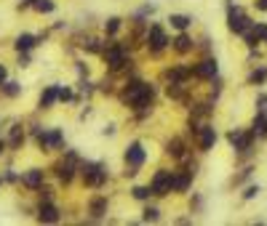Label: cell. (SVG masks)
Here are the masks:
<instances>
[{
  "label": "cell",
  "mask_w": 267,
  "mask_h": 226,
  "mask_svg": "<svg viewBox=\"0 0 267 226\" xmlns=\"http://www.w3.org/2000/svg\"><path fill=\"white\" fill-rule=\"evenodd\" d=\"M6 93H8V96H16V93H19V86H16V82H6Z\"/></svg>",
  "instance_id": "obj_28"
},
{
  "label": "cell",
  "mask_w": 267,
  "mask_h": 226,
  "mask_svg": "<svg viewBox=\"0 0 267 226\" xmlns=\"http://www.w3.org/2000/svg\"><path fill=\"white\" fill-rule=\"evenodd\" d=\"M126 165H129V176H134L139 168H142L144 165V149H142V144H139V141H134V144L126 149Z\"/></svg>",
  "instance_id": "obj_2"
},
{
  "label": "cell",
  "mask_w": 267,
  "mask_h": 226,
  "mask_svg": "<svg viewBox=\"0 0 267 226\" xmlns=\"http://www.w3.org/2000/svg\"><path fill=\"white\" fill-rule=\"evenodd\" d=\"M150 194H153V189H147V186H134V197H136V200H147Z\"/></svg>",
  "instance_id": "obj_23"
},
{
  "label": "cell",
  "mask_w": 267,
  "mask_h": 226,
  "mask_svg": "<svg viewBox=\"0 0 267 226\" xmlns=\"http://www.w3.org/2000/svg\"><path fill=\"white\" fill-rule=\"evenodd\" d=\"M32 45H35V38H32V35H19V38H16V48H19V51H30Z\"/></svg>",
  "instance_id": "obj_20"
},
{
  "label": "cell",
  "mask_w": 267,
  "mask_h": 226,
  "mask_svg": "<svg viewBox=\"0 0 267 226\" xmlns=\"http://www.w3.org/2000/svg\"><path fill=\"white\" fill-rule=\"evenodd\" d=\"M104 210H107V200H104V197H96L94 202H91V216H94V218H102Z\"/></svg>",
  "instance_id": "obj_14"
},
{
  "label": "cell",
  "mask_w": 267,
  "mask_h": 226,
  "mask_svg": "<svg viewBox=\"0 0 267 226\" xmlns=\"http://www.w3.org/2000/svg\"><path fill=\"white\" fill-rule=\"evenodd\" d=\"M144 221H158V210L155 208H147L144 210Z\"/></svg>",
  "instance_id": "obj_27"
},
{
  "label": "cell",
  "mask_w": 267,
  "mask_h": 226,
  "mask_svg": "<svg viewBox=\"0 0 267 226\" xmlns=\"http://www.w3.org/2000/svg\"><path fill=\"white\" fill-rule=\"evenodd\" d=\"M166 43H168V38H166L163 30H160L158 24L150 27V51H153V53H160V51L166 48Z\"/></svg>",
  "instance_id": "obj_5"
},
{
  "label": "cell",
  "mask_w": 267,
  "mask_h": 226,
  "mask_svg": "<svg viewBox=\"0 0 267 226\" xmlns=\"http://www.w3.org/2000/svg\"><path fill=\"white\" fill-rule=\"evenodd\" d=\"M25 184H27L30 189H38V186L43 184V171H30V173L25 176Z\"/></svg>",
  "instance_id": "obj_16"
},
{
  "label": "cell",
  "mask_w": 267,
  "mask_h": 226,
  "mask_svg": "<svg viewBox=\"0 0 267 226\" xmlns=\"http://www.w3.org/2000/svg\"><path fill=\"white\" fill-rule=\"evenodd\" d=\"M216 144V130L214 128H203L201 130V149H211Z\"/></svg>",
  "instance_id": "obj_12"
},
{
  "label": "cell",
  "mask_w": 267,
  "mask_h": 226,
  "mask_svg": "<svg viewBox=\"0 0 267 226\" xmlns=\"http://www.w3.org/2000/svg\"><path fill=\"white\" fill-rule=\"evenodd\" d=\"M190 178H192V171H187V173H179V176H174V192H184V189L190 186Z\"/></svg>",
  "instance_id": "obj_13"
},
{
  "label": "cell",
  "mask_w": 267,
  "mask_h": 226,
  "mask_svg": "<svg viewBox=\"0 0 267 226\" xmlns=\"http://www.w3.org/2000/svg\"><path fill=\"white\" fill-rule=\"evenodd\" d=\"M227 138H230V144H233L235 149H240V152L251 147V133H240V130H230V136H227Z\"/></svg>",
  "instance_id": "obj_8"
},
{
  "label": "cell",
  "mask_w": 267,
  "mask_h": 226,
  "mask_svg": "<svg viewBox=\"0 0 267 226\" xmlns=\"http://www.w3.org/2000/svg\"><path fill=\"white\" fill-rule=\"evenodd\" d=\"M104 56H107V62H110L112 69H120L126 64V53H123L120 45H112V48H107V53H104Z\"/></svg>",
  "instance_id": "obj_7"
},
{
  "label": "cell",
  "mask_w": 267,
  "mask_h": 226,
  "mask_svg": "<svg viewBox=\"0 0 267 226\" xmlns=\"http://www.w3.org/2000/svg\"><path fill=\"white\" fill-rule=\"evenodd\" d=\"M35 8L43 11V14H48V11H54V3L51 0H35Z\"/></svg>",
  "instance_id": "obj_24"
},
{
  "label": "cell",
  "mask_w": 267,
  "mask_h": 226,
  "mask_svg": "<svg viewBox=\"0 0 267 226\" xmlns=\"http://www.w3.org/2000/svg\"><path fill=\"white\" fill-rule=\"evenodd\" d=\"M3 149H6V144H3V141H0V152H3Z\"/></svg>",
  "instance_id": "obj_35"
},
{
  "label": "cell",
  "mask_w": 267,
  "mask_h": 226,
  "mask_svg": "<svg viewBox=\"0 0 267 226\" xmlns=\"http://www.w3.org/2000/svg\"><path fill=\"white\" fill-rule=\"evenodd\" d=\"M168 21H171V27H177V30H187L190 27V16H182V14H174Z\"/></svg>",
  "instance_id": "obj_19"
},
{
  "label": "cell",
  "mask_w": 267,
  "mask_h": 226,
  "mask_svg": "<svg viewBox=\"0 0 267 226\" xmlns=\"http://www.w3.org/2000/svg\"><path fill=\"white\" fill-rule=\"evenodd\" d=\"M254 32H257V38H259V40L267 43V24H257V27H254Z\"/></svg>",
  "instance_id": "obj_26"
},
{
  "label": "cell",
  "mask_w": 267,
  "mask_h": 226,
  "mask_svg": "<svg viewBox=\"0 0 267 226\" xmlns=\"http://www.w3.org/2000/svg\"><path fill=\"white\" fill-rule=\"evenodd\" d=\"M0 82H6V69L0 67Z\"/></svg>",
  "instance_id": "obj_33"
},
{
  "label": "cell",
  "mask_w": 267,
  "mask_h": 226,
  "mask_svg": "<svg viewBox=\"0 0 267 226\" xmlns=\"http://www.w3.org/2000/svg\"><path fill=\"white\" fill-rule=\"evenodd\" d=\"M259 194V186H249L246 189V192H243V197H246V200H251V197H257Z\"/></svg>",
  "instance_id": "obj_30"
},
{
  "label": "cell",
  "mask_w": 267,
  "mask_h": 226,
  "mask_svg": "<svg viewBox=\"0 0 267 226\" xmlns=\"http://www.w3.org/2000/svg\"><path fill=\"white\" fill-rule=\"evenodd\" d=\"M168 152L174 154V157H182V141H179V138H174L171 144H168Z\"/></svg>",
  "instance_id": "obj_25"
},
{
  "label": "cell",
  "mask_w": 267,
  "mask_h": 226,
  "mask_svg": "<svg viewBox=\"0 0 267 226\" xmlns=\"http://www.w3.org/2000/svg\"><path fill=\"white\" fill-rule=\"evenodd\" d=\"M21 141H25V133H21V125H14V128H11V138H8L11 149H19V147H21Z\"/></svg>",
  "instance_id": "obj_15"
},
{
  "label": "cell",
  "mask_w": 267,
  "mask_h": 226,
  "mask_svg": "<svg viewBox=\"0 0 267 226\" xmlns=\"http://www.w3.org/2000/svg\"><path fill=\"white\" fill-rule=\"evenodd\" d=\"M257 6H259L262 11H267V0H259V3H257Z\"/></svg>",
  "instance_id": "obj_34"
},
{
  "label": "cell",
  "mask_w": 267,
  "mask_h": 226,
  "mask_svg": "<svg viewBox=\"0 0 267 226\" xmlns=\"http://www.w3.org/2000/svg\"><path fill=\"white\" fill-rule=\"evenodd\" d=\"M40 147H59L62 144V133L59 130H51V133H38Z\"/></svg>",
  "instance_id": "obj_10"
},
{
  "label": "cell",
  "mask_w": 267,
  "mask_h": 226,
  "mask_svg": "<svg viewBox=\"0 0 267 226\" xmlns=\"http://www.w3.org/2000/svg\"><path fill=\"white\" fill-rule=\"evenodd\" d=\"M59 99L62 101H69V99H72V93H69L67 88H59Z\"/></svg>",
  "instance_id": "obj_32"
},
{
  "label": "cell",
  "mask_w": 267,
  "mask_h": 226,
  "mask_svg": "<svg viewBox=\"0 0 267 226\" xmlns=\"http://www.w3.org/2000/svg\"><path fill=\"white\" fill-rule=\"evenodd\" d=\"M174 48H177L179 53H187V51L192 48V40L187 38V35H179V38L174 40Z\"/></svg>",
  "instance_id": "obj_18"
},
{
  "label": "cell",
  "mask_w": 267,
  "mask_h": 226,
  "mask_svg": "<svg viewBox=\"0 0 267 226\" xmlns=\"http://www.w3.org/2000/svg\"><path fill=\"white\" fill-rule=\"evenodd\" d=\"M59 178H62L64 184L72 178V162H62V165H59Z\"/></svg>",
  "instance_id": "obj_21"
},
{
  "label": "cell",
  "mask_w": 267,
  "mask_h": 226,
  "mask_svg": "<svg viewBox=\"0 0 267 226\" xmlns=\"http://www.w3.org/2000/svg\"><path fill=\"white\" fill-rule=\"evenodd\" d=\"M230 30L233 32H246L249 30V19L243 16L238 8H230Z\"/></svg>",
  "instance_id": "obj_6"
},
{
  "label": "cell",
  "mask_w": 267,
  "mask_h": 226,
  "mask_svg": "<svg viewBox=\"0 0 267 226\" xmlns=\"http://www.w3.org/2000/svg\"><path fill=\"white\" fill-rule=\"evenodd\" d=\"M123 99L131 106H136V109H144V106H150V101H153V86H147V82H131V86L126 88Z\"/></svg>",
  "instance_id": "obj_1"
},
{
  "label": "cell",
  "mask_w": 267,
  "mask_h": 226,
  "mask_svg": "<svg viewBox=\"0 0 267 226\" xmlns=\"http://www.w3.org/2000/svg\"><path fill=\"white\" fill-rule=\"evenodd\" d=\"M195 75H198V77H214L216 75V62H214V59L201 62L198 67H195Z\"/></svg>",
  "instance_id": "obj_9"
},
{
  "label": "cell",
  "mask_w": 267,
  "mask_h": 226,
  "mask_svg": "<svg viewBox=\"0 0 267 226\" xmlns=\"http://www.w3.org/2000/svg\"><path fill=\"white\" fill-rule=\"evenodd\" d=\"M264 77H267V72H264V69H257V72L251 75V82H262Z\"/></svg>",
  "instance_id": "obj_29"
},
{
  "label": "cell",
  "mask_w": 267,
  "mask_h": 226,
  "mask_svg": "<svg viewBox=\"0 0 267 226\" xmlns=\"http://www.w3.org/2000/svg\"><path fill=\"white\" fill-rule=\"evenodd\" d=\"M38 218L45 221V223H56V221H59V210L45 202V205H40V216H38Z\"/></svg>",
  "instance_id": "obj_11"
},
{
  "label": "cell",
  "mask_w": 267,
  "mask_h": 226,
  "mask_svg": "<svg viewBox=\"0 0 267 226\" xmlns=\"http://www.w3.org/2000/svg\"><path fill=\"white\" fill-rule=\"evenodd\" d=\"M153 194H158V197H163V194H168L171 189H174V176L168 173V171H158L155 173V178H153Z\"/></svg>",
  "instance_id": "obj_3"
},
{
  "label": "cell",
  "mask_w": 267,
  "mask_h": 226,
  "mask_svg": "<svg viewBox=\"0 0 267 226\" xmlns=\"http://www.w3.org/2000/svg\"><path fill=\"white\" fill-rule=\"evenodd\" d=\"M32 3H35V0H32Z\"/></svg>",
  "instance_id": "obj_36"
},
{
  "label": "cell",
  "mask_w": 267,
  "mask_h": 226,
  "mask_svg": "<svg viewBox=\"0 0 267 226\" xmlns=\"http://www.w3.org/2000/svg\"><path fill=\"white\" fill-rule=\"evenodd\" d=\"M56 99H59V88H54V86H51V88L40 96V106H51Z\"/></svg>",
  "instance_id": "obj_17"
},
{
  "label": "cell",
  "mask_w": 267,
  "mask_h": 226,
  "mask_svg": "<svg viewBox=\"0 0 267 226\" xmlns=\"http://www.w3.org/2000/svg\"><path fill=\"white\" fill-rule=\"evenodd\" d=\"M254 130L262 133V136H267V117H257V120H254Z\"/></svg>",
  "instance_id": "obj_22"
},
{
  "label": "cell",
  "mask_w": 267,
  "mask_h": 226,
  "mask_svg": "<svg viewBox=\"0 0 267 226\" xmlns=\"http://www.w3.org/2000/svg\"><path fill=\"white\" fill-rule=\"evenodd\" d=\"M83 176H86V184H88V186H102L104 178H107V171H104L102 165L88 162L86 168H83Z\"/></svg>",
  "instance_id": "obj_4"
},
{
  "label": "cell",
  "mask_w": 267,
  "mask_h": 226,
  "mask_svg": "<svg viewBox=\"0 0 267 226\" xmlns=\"http://www.w3.org/2000/svg\"><path fill=\"white\" fill-rule=\"evenodd\" d=\"M118 27H120V19H110L107 21V32H118Z\"/></svg>",
  "instance_id": "obj_31"
}]
</instances>
